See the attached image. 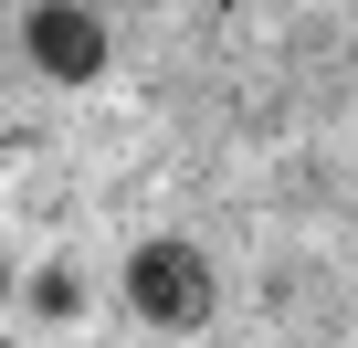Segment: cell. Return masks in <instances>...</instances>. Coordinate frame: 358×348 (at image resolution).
Here are the masks:
<instances>
[{
	"instance_id": "7a4b0ae2",
	"label": "cell",
	"mask_w": 358,
	"mask_h": 348,
	"mask_svg": "<svg viewBox=\"0 0 358 348\" xmlns=\"http://www.w3.org/2000/svg\"><path fill=\"white\" fill-rule=\"evenodd\" d=\"M32 64L64 74V85H85L106 64V22L85 11V0H43V11H32Z\"/></svg>"
},
{
	"instance_id": "277c9868",
	"label": "cell",
	"mask_w": 358,
	"mask_h": 348,
	"mask_svg": "<svg viewBox=\"0 0 358 348\" xmlns=\"http://www.w3.org/2000/svg\"><path fill=\"white\" fill-rule=\"evenodd\" d=\"M0 295H11V264H0Z\"/></svg>"
},
{
	"instance_id": "3957f363",
	"label": "cell",
	"mask_w": 358,
	"mask_h": 348,
	"mask_svg": "<svg viewBox=\"0 0 358 348\" xmlns=\"http://www.w3.org/2000/svg\"><path fill=\"white\" fill-rule=\"evenodd\" d=\"M74 295H85L74 274H43V285H32V306H43V316H74Z\"/></svg>"
},
{
	"instance_id": "6da1fadb",
	"label": "cell",
	"mask_w": 358,
	"mask_h": 348,
	"mask_svg": "<svg viewBox=\"0 0 358 348\" xmlns=\"http://www.w3.org/2000/svg\"><path fill=\"white\" fill-rule=\"evenodd\" d=\"M127 295H137L148 327H201V316H211V264H201L190 243H137Z\"/></svg>"
}]
</instances>
